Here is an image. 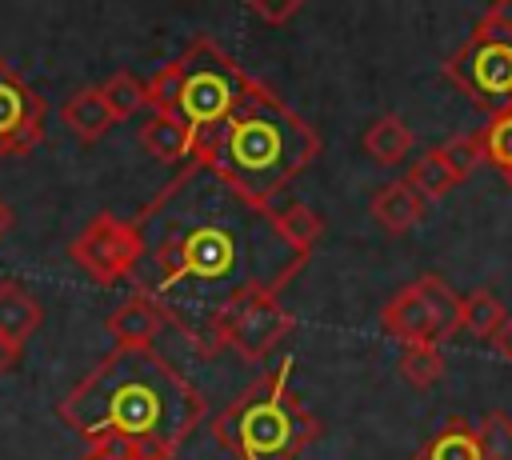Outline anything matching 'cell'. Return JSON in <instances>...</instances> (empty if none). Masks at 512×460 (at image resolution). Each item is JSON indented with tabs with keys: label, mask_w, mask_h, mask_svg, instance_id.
Masks as SVG:
<instances>
[{
	"label": "cell",
	"mask_w": 512,
	"mask_h": 460,
	"mask_svg": "<svg viewBox=\"0 0 512 460\" xmlns=\"http://www.w3.org/2000/svg\"><path fill=\"white\" fill-rule=\"evenodd\" d=\"M136 228L144 240L136 292H148L200 356H212L208 332L232 300L280 296L308 264L280 236L268 204L248 200L200 160H188L140 208Z\"/></svg>",
	"instance_id": "cell-1"
},
{
	"label": "cell",
	"mask_w": 512,
	"mask_h": 460,
	"mask_svg": "<svg viewBox=\"0 0 512 460\" xmlns=\"http://www.w3.org/2000/svg\"><path fill=\"white\" fill-rule=\"evenodd\" d=\"M56 416L88 444L124 440L148 460H172L208 416V404L156 348H112L60 396Z\"/></svg>",
	"instance_id": "cell-2"
},
{
	"label": "cell",
	"mask_w": 512,
	"mask_h": 460,
	"mask_svg": "<svg viewBox=\"0 0 512 460\" xmlns=\"http://www.w3.org/2000/svg\"><path fill=\"white\" fill-rule=\"evenodd\" d=\"M320 156V132L288 108L268 84H256L248 100L212 132L196 136V156L236 192L268 204Z\"/></svg>",
	"instance_id": "cell-3"
},
{
	"label": "cell",
	"mask_w": 512,
	"mask_h": 460,
	"mask_svg": "<svg viewBox=\"0 0 512 460\" xmlns=\"http://www.w3.org/2000/svg\"><path fill=\"white\" fill-rule=\"evenodd\" d=\"M296 360L284 356L260 372L224 412L212 416V436L236 460H300L320 436V420L292 388Z\"/></svg>",
	"instance_id": "cell-4"
},
{
	"label": "cell",
	"mask_w": 512,
	"mask_h": 460,
	"mask_svg": "<svg viewBox=\"0 0 512 460\" xmlns=\"http://www.w3.org/2000/svg\"><path fill=\"white\" fill-rule=\"evenodd\" d=\"M260 80L248 76L212 36H196L176 60H168L148 84V112H180L196 136L220 128L256 88Z\"/></svg>",
	"instance_id": "cell-5"
},
{
	"label": "cell",
	"mask_w": 512,
	"mask_h": 460,
	"mask_svg": "<svg viewBox=\"0 0 512 460\" xmlns=\"http://www.w3.org/2000/svg\"><path fill=\"white\" fill-rule=\"evenodd\" d=\"M380 328L396 336L404 348L408 344H448L460 332V296L436 276H420L404 284L384 308H380Z\"/></svg>",
	"instance_id": "cell-6"
},
{
	"label": "cell",
	"mask_w": 512,
	"mask_h": 460,
	"mask_svg": "<svg viewBox=\"0 0 512 460\" xmlns=\"http://www.w3.org/2000/svg\"><path fill=\"white\" fill-rule=\"evenodd\" d=\"M444 80L488 116L512 108V40L476 24L472 36L444 60Z\"/></svg>",
	"instance_id": "cell-7"
},
{
	"label": "cell",
	"mask_w": 512,
	"mask_h": 460,
	"mask_svg": "<svg viewBox=\"0 0 512 460\" xmlns=\"http://www.w3.org/2000/svg\"><path fill=\"white\" fill-rule=\"evenodd\" d=\"M72 264L100 288L136 280L140 260H144V240L136 220H124L116 212H96L68 244Z\"/></svg>",
	"instance_id": "cell-8"
},
{
	"label": "cell",
	"mask_w": 512,
	"mask_h": 460,
	"mask_svg": "<svg viewBox=\"0 0 512 460\" xmlns=\"http://www.w3.org/2000/svg\"><path fill=\"white\" fill-rule=\"evenodd\" d=\"M292 328H296V320L280 304V296L248 292L216 316V324L208 332V352L216 356L220 348H228V352H240L244 360H264L272 348H280L292 336Z\"/></svg>",
	"instance_id": "cell-9"
},
{
	"label": "cell",
	"mask_w": 512,
	"mask_h": 460,
	"mask_svg": "<svg viewBox=\"0 0 512 460\" xmlns=\"http://www.w3.org/2000/svg\"><path fill=\"white\" fill-rule=\"evenodd\" d=\"M40 140H44V100L8 60H0V156H24Z\"/></svg>",
	"instance_id": "cell-10"
},
{
	"label": "cell",
	"mask_w": 512,
	"mask_h": 460,
	"mask_svg": "<svg viewBox=\"0 0 512 460\" xmlns=\"http://www.w3.org/2000/svg\"><path fill=\"white\" fill-rule=\"evenodd\" d=\"M164 324H172V320L148 292H132L104 320V328L116 340V348H156V336L164 332Z\"/></svg>",
	"instance_id": "cell-11"
},
{
	"label": "cell",
	"mask_w": 512,
	"mask_h": 460,
	"mask_svg": "<svg viewBox=\"0 0 512 460\" xmlns=\"http://www.w3.org/2000/svg\"><path fill=\"white\" fill-rule=\"evenodd\" d=\"M140 148L164 164H188L196 156V128L180 112H148L140 124Z\"/></svg>",
	"instance_id": "cell-12"
},
{
	"label": "cell",
	"mask_w": 512,
	"mask_h": 460,
	"mask_svg": "<svg viewBox=\"0 0 512 460\" xmlns=\"http://www.w3.org/2000/svg\"><path fill=\"white\" fill-rule=\"evenodd\" d=\"M368 212H372V220L380 224V232L404 236V232H412V228L424 220L428 204L408 188V180H388V184H380V188L372 192Z\"/></svg>",
	"instance_id": "cell-13"
},
{
	"label": "cell",
	"mask_w": 512,
	"mask_h": 460,
	"mask_svg": "<svg viewBox=\"0 0 512 460\" xmlns=\"http://www.w3.org/2000/svg\"><path fill=\"white\" fill-rule=\"evenodd\" d=\"M60 120H64V128H68L80 144H96V140H104L108 128L116 124V116H112L108 104H104L100 84H84V88H76V92L60 104Z\"/></svg>",
	"instance_id": "cell-14"
},
{
	"label": "cell",
	"mask_w": 512,
	"mask_h": 460,
	"mask_svg": "<svg viewBox=\"0 0 512 460\" xmlns=\"http://www.w3.org/2000/svg\"><path fill=\"white\" fill-rule=\"evenodd\" d=\"M44 308L20 280H0V336L28 344V336L40 328Z\"/></svg>",
	"instance_id": "cell-15"
},
{
	"label": "cell",
	"mask_w": 512,
	"mask_h": 460,
	"mask_svg": "<svg viewBox=\"0 0 512 460\" xmlns=\"http://www.w3.org/2000/svg\"><path fill=\"white\" fill-rule=\"evenodd\" d=\"M364 152L376 160V164H400L408 152H412V128L396 116V112H384L380 120H372L364 128Z\"/></svg>",
	"instance_id": "cell-16"
},
{
	"label": "cell",
	"mask_w": 512,
	"mask_h": 460,
	"mask_svg": "<svg viewBox=\"0 0 512 460\" xmlns=\"http://www.w3.org/2000/svg\"><path fill=\"white\" fill-rule=\"evenodd\" d=\"M412 460H480V436L464 416H452L424 448H416Z\"/></svg>",
	"instance_id": "cell-17"
},
{
	"label": "cell",
	"mask_w": 512,
	"mask_h": 460,
	"mask_svg": "<svg viewBox=\"0 0 512 460\" xmlns=\"http://www.w3.org/2000/svg\"><path fill=\"white\" fill-rule=\"evenodd\" d=\"M504 320H508V308L500 304L496 292L472 288L468 296H460V332H468L472 340H492Z\"/></svg>",
	"instance_id": "cell-18"
},
{
	"label": "cell",
	"mask_w": 512,
	"mask_h": 460,
	"mask_svg": "<svg viewBox=\"0 0 512 460\" xmlns=\"http://www.w3.org/2000/svg\"><path fill=\"white\" fill-rule=\"evenodd\" d=\"M272 212H276L280 236H284L300 256H312L316 240L324 236V216H320L316 208H308L304 200H288V204H280V208H272Z\"/></svg>",
	"instance_id": "cell-19"
},
{
	"label": "cell",
	"mask_w": 512,
	"mask_h": 460,
	"mask_svg": "<svg viewBox=\"0 0 512 460\" xmlns=\"http://www.w3.org/2000/svg\"><path fill=\"white\" fill-rule=\"evenodd\" d=\"M408 188L424 200V204H432V200H440V196H448L460 180H456V172L448 168V160L440 156V148H428L424 156H416L412 164H408Z\"/></svg>",
	"instance_id": "cell-20"
},
{
	"label": "cell",
	"mask_w": 512,
	"mask_h": 460,
	"mask_svg": "<svg viewBox=\"0 0 512 460\" xmlns=\"http://www.w3.org/2000/svg\"><path fill=\"white\" fill-rule=\"evenodd\" d=\"M396 372L404 376V384H412L420 392L432 388L444 376V352H440V344H408L400 352V360H396Z\"/></svg>",
	"instance_id": "cell-21"
},
{
	"label": "cell",
	"mask_w": 512,
	"mask_h": 460,
	"mask_svg": "<svg viewBox=\"0 0 512 460\" xmlns=\"http://www.w3.org/2000/svg\"><path fill=\"white\" fill-rule=\"evenodd\" d=\"M480 144H484V164L500 168L504 180H512V108L488 116V124L480 128Z\"/></svg>",
	"instance_id": "cell-22"
},
{
	"label": "cell",
	"mask_w": 512,
	"mask_h": 460,
	"mask_svg": "<svg viewBox=\"0 0 512 460\" xmlns=\"http://www.w3.org/2000/svg\"><path fill=\"white\" fill-rule=\"evenodd\" d=\"M100 92H104V104H108V112H112L116 120H128V116H136L140 108H148L144 80H136L132 72H112V76L100 84Z\"/></svg>",
	"instance_id": "cell-23"
},
{
	"label": "cell",
	"mask_w": 512,
	"mask_h": 460,
	"mask_svg": "<svg viewBox=\"0 0 512 460\" xmlns=\"http://www.w3.org/2000/svg\"><path fill=\"white\" fill-rule=\"evenodd\" d=\"M480 460H512V416H504L500 408L480 416Z\"/></svg>",
	"instance_id": "cell-24"
},
{
	"label": "cell",
	"mask_w": 512,
	"mask_h": 460,
	"mask_svg": "<svg viewBox=\"0 0 512 460\" xmlns=\"http://www.w3.org/2000/svg\"><path fill=\"white\" fill-rule=\"evenodd\" d=\"M440 156L448 160V168L456 172V180H468L480 164H484V144H480V132H460L452 140L440 144Z\"/></svg>",
	"instance_id": "cell-25"
},
{
	"label": "cell",
	"mask_w": 512,
	"mask_h": 460,
	"mask_svg": "<svg viewBox=\"0 0 512 460\" xmlns=\"http://www.w3.org/2000/svg\"><path fill=\"white\" fill-rule=\"evenodd\" d=\"M248 12H252L256 20H264V24H272V28H276V24H288V20L296 16V12H304V4H300V0H284V4L252 0V4H248Z\"/></svg>",
	"instance_id": "cell-26"
},
{
	"label": "cell",
	"mask_w": 512,
	"mask_h": 460,
	"mask_svg": "<svg viewBox=\"0 0 512 460\" xmlns=\"http://www.w3.org/2000/svg\"><path fill=\"white\" fill-rule=\"evenodd\" d=\"M476 24H484V28H492V32H500V36L512 40V0H496Z\"/></svg>",
	"instance_id": "cell-27"
},
{
	"label": "cell",
	"mask_w": 512,
	"mask_h": 460,
	"mask_svg": "<svg viewBox=\"0 0 512 460\" xmlns=\"http://www.w3.org/2000/svg\"><path fill=\"white\" fill-rule=\"evenodd\" d=\"M20 356H24V344H16V340H4V336H0V376H4V372H12V368L20 364Z\"/></svg>",
	"instance_id": "cell-28"
},
{
	"label": "cell",
	"mask_w": 512,
	"mask_h": 460,
	"mask_svg": "<svg viewBox=\"0 0 512 460\" xmlns=\"http://www.w3.org/2000/svg\"><path fill=\"white\" fill-rule=\"evenodd\" d=\"M488 344L496 348V356H500V360H512V316L500 324V332H496Z\"/></svg>",
	"instance_id": "cell-29"
},
{
	"label": "cell",
	"mask_w": 512,
	"mask_h": 460,
	"mask_svg": "<svg viewBox=\"0 0 512 460\" xmlns=\"http://www.w3.org/2000/svg\"><path fill=\"white\" fill-rule=\"evenodd\" d=\"M8 228H12V208L4 204V196H0V240L8 236Z\"/></svg>",
	"instance_id": "cell-30"
},
{
	"label": "cell",
	"mask_w": 512,
	"mask_h": 460,
	"mask_svg": "<svg viewBox=\"0 0 512 460\" xmlns=\"http://www.w3.org/2000/svg\"><path fill=\"white\" fill-rule=\"evenodd\" d=\"M508 184H512V180H508Z\"/></svg>",
	"instance_id": "cell-31"
}]
</instances>
